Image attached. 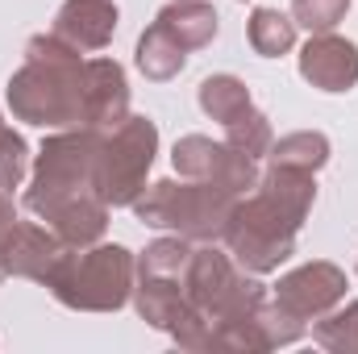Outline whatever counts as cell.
Here are the masks:
<instances>
[{
	"mask_svg": "<svg viewBox=\"0 0 358 354\" xmlns=\"http://www.w3.org/2000/svg\"><path fill=\"white\" fill-rule=\"evenodd\" d=\"M104 129H63L42 142L34 183L25 192V208L38 213L67 246H92L108 229V204L96 183V159H100Z\"/></svg>",
	"mask_w": 358,
	"mask_h": 354,
	"instance_id": "1",
	"label": "cell"
},
{
	"mask_svg": "<svg viewBox=\"0 0 358 354\" xmlns=\"http://www.w3.org/2000/svg\"><path fill=\"white\" fill-rule=\"evenodd\" d=\"M317 200V179L313 171H287L271 167L259 179L255 192H246L225 225V246L234 263L250 275L279 271L296 255V234Z\"/></svg>",
	"mask_w": 358,
	"mask_h": 354,
	"instance_id": "2",
	"label": "cell"
},
{
	"mask_svg": "<svg viewBox=\"0 0 358 354\" xmlns=\"http://www.w3.org/2000/svg\"><path fill=\"white\" fill-rule=\"evenodd\" d=\"M84 50L55 34L25 42V63L8 76V108L25 125L76 129L88 117V63Z\"/></svg>",
	"mask_w": 358,
	"mask_h": 354,
	"instance_id": "3",
	"label": "cell"
},
{
	"mask_svg": "<svg viewBox=\"0 0 358 354\" xmlns=\"http://www.w3.org/2000/svg\"><path fill=\"white\" fill-rule=\"evenodd\" d=\"M238 200H242L238 192L204 179H159L129 208L138 213L142 225L171 229L187 242H221Z\"/></svg>",
	"mask_w": 358,
	"mask_h": 354,
	"instance_id": "4",
	"label": "cell"
},
{
	"mask_svg": "<svg viewBox=\"0 0 358 354\" xmlns=\"http://www.w3.org/2000/svg\"><path fill=\"white\" fill-rule=\"evenodd\" d=\"M134 275L138 263L125 246H71L63 255V263L50 271L46 288L55 292L59 304L80 309V313H117L129 292H134Z\"/></svg>",
	"mask_w": 358,
	"mask_h": 354,
	"instance_id": "5",
	"label": "cell"
},
{
	"mask_svg": "<svg viewBox=\"0 0 358 354\" xmlns=\"http://www.w3.org/2000/svg\"><path fill=\"white\" fill-rule=\"evenodd\" d=\"M159 155V129L146 117H125L121 125H113L100 142V159H96V183L108 208L134 204L146 192V176L155 167Z\"/></svg>",
	"mask_w": 358,
	"mask_h": 354,
	"instance_id": "6",
	"label": "cell"
},
{
	"mask_svg": "<svg viewBox=\"0 0 358 354\" xmlns=\"http://www.w3.org/2000/svg\"><path fill=\"white\" fill-rule=\"evenodd\" d=\"M171 163L183 179H204V183H217V187H229L238 196L255 192L259 187V159L242 155L238 146L229 142H213L204 134H187L179 138L176 150H171Z\"/></svg>",
	"mask_w": 358,
	"mask_h": 354,
	"instance_id": "7",
	"label": "cell"
},
{
	"mask_svg": "<svg viewBox=\"0 0 358 354\" xmlns=\"http://www.w3.org/2000/svg\"><path fill=\"white\" fill-rule=\"evenodd\" d=\"M346 271L334 263H304L296 271H287L279 283H275V304L296 317V321H321L329 309H338L346 300Z\"/></svg>",
	"mask_w": 358,
	"mask_h": 354,
	"instance_id": "8",
	"label": "cell"
},
{
	"mask_svg": "<svg viewBox=\"0 0 358 354\" xmlns=\"http://www.w3.org/2000/svg\"><path fill=\"white\" fill-rule=\"evenodd\" d=\"M67 250H71V246H67L55 229H42V225H34V221H13V229H8L4 242H0V263H4L8 275L46 283L50 271L63 263Z\"/></svg>",
	"mask_w": 358,
	"mask_h": 354,
	"instance_id": "9",
	"label": "cell"
},
{
	"mask_svg": "<svg viewBox=\"0 0 358 354\" xmlns=\"http://www.w3.org/2000/svg\"><path fill=\"white\" fill-rule=\"evenodd\" d=\"M300 76L321 92H350L358 84V46L329 34H313L300 50Z\"/></svg>",
	"mask_w": 358,
	"mask_h": 354,
	"instance_id": "10",
	"label": "cell"
},
{
	"mask_svg": "<svg viewBox=\"0 0 358 354\" xmlns=\"http://www.w3.org/2000/svg\"><path fill=\"white\" fill-rule=\"evenodd\" d=\"M50 34L76 50H104L117 34V4L113 0H67Z\"/></svg>",
	"mask_w": 358,
	"mask_h": 354,
	"instance_id": "11",
	"label": "cell"
},
{
	"mask_svg": "<svg viewBox=\"0 0 358 354\" xmlns=\"http://www.w3.org/2000/svg\"><path fill=\"white\" fill-rule=\"evenodd\" d=\"M129 117V84L117 59H88V129H113Z\"/></svg>",
	"mask_w": 358,
	"mask_h": 354,
	"instance_id": "12",
	"label": "cell"
},
{
	"mask_svg": "<svg viewBox=\"0 0 358 354\" xmlns=\"http://www.w3.org/2000/svg\"><path fill=\"white\" fill-rule=\"evenodd\" d=\"M155 21L187 50H200V46H208L217 38V8L204 4V0H176Z\"/></svg>",
	"mask_w": 358,
	"mask_h": 354,
	"instance_id": "13",
	"label": "cell"
},
{
	"mask_svg": "<svg viewBox=\"0 0 358 354\" xmlns=\"http://www.w3.org/2000/svg\"><path fill=\"white\" fill-rule=\"evenodd\" d=\"M183 63H187V46H179L159 21L138 38V71L146 80H159V84L176 80L179 71H183Z\"/></svg>",
	"mask_w": 358,
	"mask_h": 354,
	"instance_id": "14",
	"label": "cell"
},
{
	"mask_svg": "<svg viewBox=\"0 0 358 354\" xmlns=\"http://www.w3.org/2000/svg\"><path fill=\"white\" fill-rule=\"evenodd\" d=\"M271 167H287V171H321L329 163V138L317 134V129H300V134H287L279 142H271L267 150Z\"/></svg>",
	"mask_w": 358,
	"mask_h": 354,
	"instance_id": "15",
	"label": "cell"
},
{
	"mask_svg": "<svg viewBox=\"0 0 358 354\" xmlns=\"http://www.w3.org/2000/svg\"><path fill=\"white\" fill-rule=\"evenodd\" d=\"M200 108L213 117V121H221V125H234L242 113H250L255 104H250V88L238 80V76H208L204 84H200Z\"/></svg>",
	"mask_w": 358,
	"mask_h": 354,
	"instance_id": "16",
	"label": "cell"
},
{
	"mask_svg": "<svg viewBox=\"0 0 358 354\" xmlns=\"http://www.w3.org/2000/svg\"><path fill=\"white\" fill-rule=\"evenodd\" d=\"M246 34H250L255 55H263V59H279V55H287L296 46V21L283 17L279 8H255Z\"/></svg>",
	"mask_w": 358,
	"mask_h": 354,
	"instance_id": "17",
	"label": "cell"
},
{
	"mask_svg": "<svg viewBox=\"0 0 358 354\" xmlns=\"http://www.w3.org/2000/svg\"><path fill=\"white\" fill-rule=\"evenodd\" d=\"M313 338L325 346V351H338V354H358V300H350L346 309H329Z\"/></svg>",
	"mask_w": 358,
	"mask_h": 354,
	"instance_id": "18",
	"label": "cell"
},
{
	"mask_svg": "<svg viewBox=\"0 0 358 354\" xmlns=\"http://www.w3.org/2000/svg\"><path fill=\"white\" fill-rule=\"evenodd\" d=\"M225 142L229 146H238L242 155H250V159H267L271 150V121L259 113V108H250V113H242L234 125H225Z\"/></svg>",
	"mask_w": 358,
	"mask_h": 354,
	"instance_id": "19",
	"label": "cell"
},
{
	"mask_svg": "<svg viewBox=\"0 0 358 354\" xmlns=\"http://www.w3.org/2000/svg\"><path fill=\"white\" fill-rule=\"evenodd\" d=\"M350 0H292V21L304 25L308 34H329L346 17Z\"/></svg>",
	"mask_w": 358,
	"mask_h": 354,
	"instance_id": "20",
	"label": "cell"
},
{
	"mask_svg": "<svg viewBox=\"0 0 358 354\" xmlns=\"http://www.w3.org/2000/svg\"><path fill=\"white\" fill-rule=\"evenodd\" d=\"M25 167H29V146H25V138L13 134V129L0 121V187H4V192L21 187Z\"/></svg>",
	"mask_w": 358,
	"mask_h": 354,
	"instance_id": "21",
	"label": "cell"
},
{
	"mask_svg": "<svg viewBox=\"0 0 358 354\" xmlns=\"http://www.w3.org/2000/svg\"><path fill=\"white\" fill-rule=\"evenodd\" d=\"M13 221H17V213H13V196L0 187V242H4V234L13 229Z\"/></svg>",
	"mask_w": 358,
	"mask_h": 354,
	"instance_id": "22",
	"label": "cell"
}]
</instances>
